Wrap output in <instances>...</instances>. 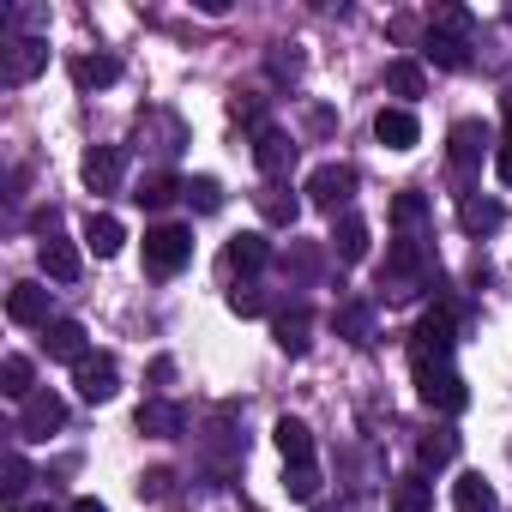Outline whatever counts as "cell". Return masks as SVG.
<instances>
[{
  "mask_svg": "<svg viewBox=\"0 0 512 512\" xmlns=\"http://www.w3.org/2000/svg\"><path fill=\"white\" fill-rule=\"evenodd\" d=\"M386 85H392V97H422L428 91V73H422V61H410V55H398V61H386Z\"/></svg>",
  "mask_w": 512,
  "mask_h": 512,
  "instance_id": "obj_28",
  "label": "cell"
},
{
  "mask_svg": "<svg viewBox=\"0 0 512 512\" xmlns=\"http://www.w3.org/2000/svg\"><path fill=\"white\" fill-rule=\"evenodd\" d=\"M73 386H79V398H85V404H109V398L121 392V374H115V362H109V356H85V362L73 368Z\"/></svg>",
  "mask_w": 512,
  "mask_h": 512,
  "instance_id": "obj_10",
  "label": "cell"
},
{
  "mask_svg": "<svg viewBox=\"0 0 512 512\" xmlns=\"http://www.w3.org/2000/svg\"><path fill=\"white\" fill-rule=\"evenodd\" d=\"M253 199H260V217H266L272 229H296V217H302V199H296L290 187H278V181H266L260 193H253Z\"/></svg>",
  "mask_w": 512,
  "mask_h": 512,
  "instance_id": "obj_22",
  "label": "cell"
},
{
  "mask_svg": "<svg viewBox=\"0 0 512 512\" xmlns=\"http://www.w3.org/2000/svg\"><path fill=\"white\" fill-rule=\"evenodd\" d=\"M494 181H500V187H512V139H500V145H494Z\"/></svg>",
  "mask_w": 512,
  "mask_h": 512,
  "instance_id": "obj_43",
  "label": "cell"
},
{
  "mask_svg": "<svg viewBox=\"0 0 512 512\" xmlns=\"http://www.w3.org/2000/svg\"><path fill=\"white\" fill-rule=\"evenodd\" d=\"M308 332H314V314H308V308H284V314L272 320V338H278L284 356H302V350H308Z\"/></svg>",
  "mask_w": 512,
  "mask_h": 512,
  "instance_id": "obj_24",
  "label": "cell"
},
{
  "mask_svg": "<svg viewBox=\"0 0 512 512\" xmlns=\"http://www.w3.org/2000/svg\"><path fill=\"white\" fill-rule=\"evenodd\" d=\"M434 284V253L422 247V241H392L386 247V266H380V290L392 296V302H404V296H422Z\"/></svg>",
  "mask_w": 512,
  "mask_h": 512,
  "instance_id": "obj_1",
  "label": "cell"
},
{
  "mask_svg": "<svg viewBox=\"0 0 512 512\" xmlns=\"http://www.w3.org/2000/svg\"><path fill=\"white\" fill-rule=\"evenodd\" d=\"M133 422H139V434H151V440H175V434L187 428V410L169 404V398H145Z\"/></svg>",
  "mask_w": 512,
  "mask_h": 512,
  "instance_id": "obj_16",
  "label": "cell"
},
{
  "mask_svg": "<svg viewBox=\"0 0 512 512\" xmlns=\"http://www.w3.org/2000/svg\"><path fill=\"white\" fill-rule=\"evenodd\" d=\"M187 193V181L181 175H169V169H151V175H139V187H133V205H145V211H163V205H175Z\"/></svg>",
  "mask_w": 512,
  "mask_h": 512,
  "instance_id": "obj_19",
  "label": "cell"
},
{
  "mask_svg": "<svg viewBox=\"0 0 512 512\" xmlns=\"http://www.w3.org/2000/svg\"><path fill=\"white\" fill-rule=\"evenodd\" d=\"M181 199H187L193 211H205V217H211V211H223V181H211V175H193Z\"/></svg>",
  "mask_w": 512,
  "mask_h": 512,
  "instance_id": "obj_34",
  "label": "cell"
},
{
  "mask_svg": "<svg viewBox=\"0 0 512 512\" xmlns=\"http://www.w3.org/2000/svg\"><path fill=\"white\" fill-rule=\"evenodd\" d=\"M392 223H398V229H416V223H428V193L404 187V193L392 199Z\"/></svg>",
  "mask_w": 512,
  "mask_h": 512,
  "instance_id": "obj_35",
  "label": "cell"
},
{
  "mask_svg": "<svg viewBox=\"0 0 512 512\" xmlns=\"http://www.w3.org/2000/svg\"><path fill=\"white\" fill-rule=\"evenodd\" d=\"M121 241H127L121 217H91V223H85V247L97 253V260H115V253H121Z\"/></svg>",
  "mask_w": 512,
  "mask_h": 512,
  "instance_id": "obj_30",
  "label": "cell"
},
{
  "mask_svg": "<svg viewBox=\"0 0 512 512\" xmlns=\"http://www.w3.org/2000/svg\"><path fill=\"white\" fill-rule=\"evenodd\" d=\"M223 266H229V272H266V266H272V241H266L260 229H241V235H229V247H223Z\"/></svg>",
  "mask_w": 512,
  "mask_h": 512,
  "instance_id": "obj_12",
  "label": "cell"
},
{
  "mask_svg": "<svg viewBox=\"0 0 512 512\" xmlns=\"http://www.w3.org/2000/svg\"><path fill=\"white\" fill-rule=\"evenodd\" d=\"M284 488H290V500H320V470L314 464H284Z\"/></svg>",
  "mask_w": 512,
  "mask_h": 512,
  "instance_id": "obj_36",
  "label": "cell"
},
{
  "mask_svg": "<svg viewBox=\"0 0 512 512\" xmlns=\"http://www.w3.org/2000/svg\"><path fill=\"white\" fill-rule=\"evenodd\" d=\"M458 223H464V235H494V229L506 223V205H500V199L464 193V199H458Z\"/></svg>",
  "mask_w": 512,
  "mask_h": 512,
  "instance_id": "obj_23",
  "label": "cell"
},
{
  "mask_svg": "<svg viewBox=\"0 0 512 512\" xmlns=\"http://www.w3.org/2000/svg\"><path fill=\"white\" fill-rule=\"evenodd\" d=\"M332 253H338L344 266H362V260H368V223H362L356 211H344V217L332 223Z\"/></svg>",
  "mask_w": 512,
  "mask_h": 512,
  "instance_id": "obj_21",
  "label": "cell"
},
{
  "mask_svg": "<svg viewBox=\"0 0 512 512\" xmlns=\"http://www.w3.org/2000/svg\"><path fill=\"white\" fill-rule=\"evenodd\" d=\"M374 139H380L386 151H410V145L422 139V127H416V115H410L404 103H392V109L374 115Z\"/></svg>",
  "mask_w": 512,
  "mask_h": 512,
  "instance_id": "obj_15",
  "label": "cell"
},
{
  "mask_svg": "<svg viewBox=\"0 0 512 512\" xmlns=\"http://www.w3.org/2000/svg\"><path fill=\"white\" fill-rule=\"evenodd\" d=\"M67 428V398L61 392H31L25 404H19V434L25 440H49V434H61Z\"/></svg>",
  "mask_w": 512,
  "mask_h": 512,
  "instance_id": "obj_7",
  "label": "cell"
},
{
  "mask_svg": "<svg viewBox=\"0 0 512 512\" xmlns=\"http://www.w3.org/2000/svg\"><path fill=\"white\" fill-rule=\"evenodd\" d=\"M37 260H43V278H55V284H73V278L85 272L79 247H73L67 235H43V241H37Z\"/></svg>",
  "mask_w": 512,
  "mask_h": 512,
  "instance_id": "obj_13",
  "label": "cell"
},
{
  "mask_svg": "<svg viewBox=\"0 0 512 512\" xmlns=\"http://www.w3.org/2000/svg\"><path fill=\"white\" fill-rule=\"evenodd\" d=\"M284 272H296V278H314V272H320V247H314V241H290V253H284Z\"/></svg>",
  "mask_w": 512,
  "mask_h": 512,
  "instance_id": "obj_37",
  "label": "cell"
},
{
  "mask_svg": "<svg viewBox=\"0 0 512 512\" xmlns=\"http://www.w3.org/2000/svg\"><path fill=\"white\" fill-rule=\"evenodd\" d=\"M416 458H422V470H446V464L458 458V434H452V428H434V434H422Z\"/></svg>",
  "mask_w": 512,
  "mask_h": 512,
  "instance_id": "obj_31",
  "label": "cell"
},
{
  "mask_svg": "<svg viewBox=\"0 0 512 512\" xmlns=\"http://www.w3.org/2000/svg\"><path fill=\"white\" fill-rule=\"evenodd\" d=\"M332 326H338V338H350V344H374V302H344V308L332 314Z\"/></svg>",
  "mask_w": 512,
  "mask_h": 512,
  "instance_id": "obj_26",
  "label": "cell"
},
{
  "mask_svg": "<svg viewBox=\"0 0 512 512\" xmlns=\"http://www.w3.org/2000/svg\"><path fill=\"white\" fill-rule=\"evenodd\" d=\"M121 163H127L121 145H91L85 163H79V175H85L91 193H115V187H121Z\"/></svg>",
  "mask_w": 512,
  "mask_h": 512,
  "instance_id": "obj_14",
  "label": "cell"
},
{
  "mask_svg": "<svg viewBox=\"0 0 512 512\" xmlns=\"http://www.w3.org/2000/svg\"><path fill=\"white\" fill-rule=\"evenodd\" d=\"M67 512H109V506H103V500H97V494H79V500H73V506H67Z\"/></svg>",
  "mask_w": 512,
  "mask_h": 512,
  "instance_id": "obj_45",
  "label": "cell"
},
{
  "mask_svg": "<svg viewBox=\"0 0 512 512\" xmlns=\"http://www.w3.org/2000/svg\"><path fill=\"white\" fill-rule=\"evenodd\" d=\"M229 115H235L241 127H253V133H260V127H266V109H260V97H247V91H241V97L229 103Z\"/></svg>",
  "mask_w": 512,
  "mask_h": 512,
  "instance_id": "obj_40",
  "label": "cell"
},
{
  "mask_svg": "<svg viewBox=\"0 0 512 512\" xmlns=\"http://www.w3.org/2000/svg\"><path fill=\"white\" fill-rule=\"evenodd\" d=\"M19 512H61V506H49V500H31V506H19Z\"/></svg>",
  "mask_w": 512,
  "mask_h": 512,
  "instance_id": "obj_47",
  "label": "cell"
},
{
  "mask_svg": "<svg viewBox=\"0 0 512 512\" xmlns=\"http://www.w3.org/2000/svg\"><path fill=\"white\" fill-rule=\"evenodd\" d=\"M187 260H193V229H181V223H151L145 229V272L151 278H175Z\"/></svg>",
  "mask_w": 512,
  "mask_h": 512,
  "instance_id": "obj_3",
  "label": "cell"
},
{
  "mask_svg": "<svg viewBox=\"0 0 512 512\" xmlns=\"http://www.w3.org/2000/svg\"><path fill=\"white\" fill-rule=\"evenodd\" d=\"M452 344H458V314L440 302V308H428L410 326V368H446L452 362Z\"/></svg>",
  "mask_w": 512,
  "mask_h": 512,
  "instance_id": "obj_2",
  "label": "cell"
},
{
  "mask_svg": "<svg viewBox=\"0 0 512 512\" xmlns=\"http://www.w3.org/2000/svg\"><path fill=\"white\" fill-rule=\"evenodd\" d=\"M25 488H31V464H25L19 452H7V482H0V500L19 512V506H31V500H25Z\"/></svg>",
  "mask_w": 512,
  "mask_h": 512,
  "instance_id": "obj_33",
  "label": "cell"
},
{
  "mask_svg": "<svg viewBox=\"0 0 512 512\" xmlns=\"http://www.w3.org/2000/svg\"><path fill=\"white\" fill-rule=\"evenodd\" d=\"M229 308H235L241 320H253V314H266V296L253 290V284H241V290H229Z\"/></svg>",
  "mask_w": 512,
  "mask_h": 512,
  "instance_id": "obj_41",
  "label": "cell"
},
{
  "mask_svg": "<svg viewBox=\"0 0 512 512\" xmlns=\"http://www.w3.org/2000/svg\"><path fill=\"white\" fill-rule=\"evenodd\" d=\"M422 61H434V67H446V73H464V67H470V43H464V37H446V31H428Z\"/></svg>",
  "mask_w": 512,
  "mask_h": 512,
  "instance_id": "obj_25",
  "label": "cell"
},
{
  "mask_svg": "<svg viewBox=\"0 0 512 512\" xmlns=\"http://www.w3.org/2000/svg\"><path fill=\"white\" fill-rule=\"evenodd\" d=\"M500 115H506V133H500V139H512V85L500 91Z\"/></svg>",
  "mask_w": 512,
  "mask_h": 512,
  "instance_id": "obj_46",
  "label": "cell"
},
{
  "mask_svg": "<svg viewBox=\"0 0 512 512\" xmlns=\"http://www.w3.org/2000/svg\"><path fill=\"white\" fill-rule=\"evenodd\" d=\"M392 512H434V482L428 476H398L392 482Z\"/></svg>",
  "mask_w": 512,
  "mask_h": 512,
  "instance_id": "obj_29",
  "label": "cell"
},
{
  "mask_svg": "<svg viewBox=\"0 0 512 512\" xmlns=\"http://www.w3.org/2000/svg\"><path fill=\"white\" fill-rule=\"evenodd\" d=\"M0 392L19 398V404L37 392V380H31V362H25V356H7V362H0Z\"/></svg>",
  "mask_w": 512,
  "mask_h": 512,
  "instance_id": "obj_32",
  "label": "cell"
},
{
  "mask_svg": "<svg viewBox=\"0 0 512 512\" xmlns=\"http://www.w3.org/2000/svg\"><path fill=\"white\" fill-rule=\"evenodd\" d=\"M494 145H500V139H494L482 121H458V127L446 133V157H452V169H458V175H476V169H482V157H494Z\"/></svg>",
  "mask_w": 512,
  "mask_h": 512,
  "instance_id": "obj_6",
  "label": "cell"
},
{
  "mask_svg": "<svg viewBox=\"0 0 512 512\" xmlns=\"http://www.w3.org/2000/svg\"><path fill=\"white\" fill-rule=\"evenodd\" d=\"M43 350H49V362H85L91 356V338H85V326L79 320H49L43 326Z\"/></svg>",
  "mask_w": 512,
  "mask_h": 512,
  "instance_id": "obj_11",
  "label": "cell"
},
{
  "mask_svg": "<svg viewBox=\"0 0 512 512\" xmlns=\"http://www.w3.org/2000/svg\"><path fill=\"white\" fill-rule=\"evenodd\" d=\"M151 380H157V386H163V380H175V362H169V356H157V362H151Z\"/></svg>",
  "mask_w": 512,
  "mask_h": 512,
  "instance_id": "obj_44",
  "label": "cell"
},
{
  "mask_svg": "<svg viewBox=\"0 0 512 512\" xmlns=\"http://www.w3.org/2000/svg\"><path fill=\"white\" fill-rule=\"evenodd\" d=\"M266 67H272V79H290V85H296V79H302V55H296V49H290V55H284V49H278V55H272V61H266Z\"/></svg>",
  "mask_w": 512,
  "mask_h": 512,
  "instance_id": "obj_42",
  "label": "cell"
},
{
  "mask_svg": "<svg viewBox=\"0 0 512 512\" xmlns=\"http://www.w3.org/2000/svg\"><path fill=\"white\" fill-rule=\"evenodd\" d=\"M320 512H332V506H320Z\"/></svg>",
  "mask_w": 512,
  "mask_h": 512,
  "instance_id": "obj_48",
  "label": "cell"
},
{
  "mask_svg": "<svg viewBox=\"0 0 512 512\" xmlns=\"http://www.w3.org/2000/svg\"><path fill=\"white\" fill-rule=\"evenodd\" d=\"M272 440H278V452H284V464H314V428H308L302 416H278V428H272Z\"/></svg>",
  "mask_w": 512,
  "mask_h": 512,
  "instance_id": "obj_20",
  "label": "cell"
},
{
  "mask_svg": "<svg viewBox=\"0 0 512 512\" xmlns=\"http://www.w3.org/2000/svg\"><path fill=\"white\" fill-rule=\"evenodd\" d=\"M452 506H458V512H494V488H488V476H482V470H464V476L452 482Z\"/></svg>",
  "mask_w": 512,
  "mask_h": 512,
  "instance_id": "obj_27",
  "label": "cell"
},
{
  "mask_svg": "<svg viewBox=\"0 0 512 512\" xmlns=\"http://www.w3.org/2000/svg\"><path fill=\"white\" fill-rule=\"evenodd\" d=\"M169 494H175V470H163V464H157V470H145V476H139V500H169Z\"/></svg>",
  "mask_w": 512,
  "mask_h": 512,
  "instance_id": "obj_38",
  "label": "cell"
},
{
  "mask_svg": "<svg viewBox=\"0 0 512 512\" xmlns=\"http://www.w3.org/2000/svg\"><path fill=\"white\" fill-rule=\"evenodd\" d=\"M49 67V43L43 37H13L0 43V85H31Z\"/></svg>",
  "mask_w": 512,
  "mask_h": 512,
  "instance_id": "obj_5",
  "label": "cell"
},
{
  "mask_svg": "<svg viewBox=\"0 0 512 512\" xmlns=\"http://www.w3.org/2000/svg\"><path fill=\"white\" fill-rule=\"evenodd\" d=\"M308 199H314L320 211H344V205L356 199V169H350V163H320V169L308 175Z\"/></svg>",
  "mask_w": 512,
  "mask_h": 512,
  "instance_id": "obj_8",
  "label": "cell"
},
{
  "mask_svg": "<svg viewBox=\"0 0 512 512\" xmlns=\"http://www.w3.org/2000/svg\"><path fill=\"white\" fill-rule=\"evenodd\" d=\"M67 73H73L79 91H109V85L121 79V61H115V55H73Z\"/></svg>",
  "mask_w": 512,
  "mask_h": 512,
  "instance_id": "obj_18",
  "label": "cell"
},
{
  "mask_svg": "<svg viewBox=\"0 0 512 512\" xmlns=\"http://www.w3.org/2000/svg\"><path fill=\"white\" fill-rule=\"evenodd\" d=\"M416 398H422L428 410H440V416H458V410L470 404V386L452 374V362H446V368H416Z\"/></svg>",
  "mask_w": 512,
  "mask_h": 512,
  "instance_id": "obj_4",
  "label": "cell"
},
{
  "mask_svg": "<svg viewBox=\"0 0 512 512\" xmlns=\"http://www.w3.org/2000/svg\"><path fill=\"white\" fill-rule=\"evenodd\" d=\"M428 31H446V37H464V43H470V13H464V7H440Z\"/></svg>",
  "mask_w": 512,
  "mask_h": 512,
  "instance_id": "obj_39",
  "label": "cell"
},
{
  "mask_svg": "<svg viewBox=\"0 0 512 512\" xmlns=\"http://www.w3.org/2000/svg\"><path fill=\"white\" fill-rule=\"evenodd\" d=\"M7 320L13 326H49V290L43 284H13L7 290Z\"/></svg>",
  "mask_w": 512,
  "mask_h": 512,
  "instance_id": "obj_17",
  "label": "cell"
},
{
  "mask_svg": "<svg viewBox=\"0 0 512 512\" xmlns=\"http://www.w3.org/2000/svg\"><path fill=\"white\" fill-rule=\"evenodd\" d=\"M296 139L284 133V127H260V133H253V163H260V175L266 181H284L290 169H296Z\"/></svg>",
  "mask_w": 512,
  "mask_h": 512,
  "instance_id": "obj_9",
  "label": "cell"
}]
</instances>
